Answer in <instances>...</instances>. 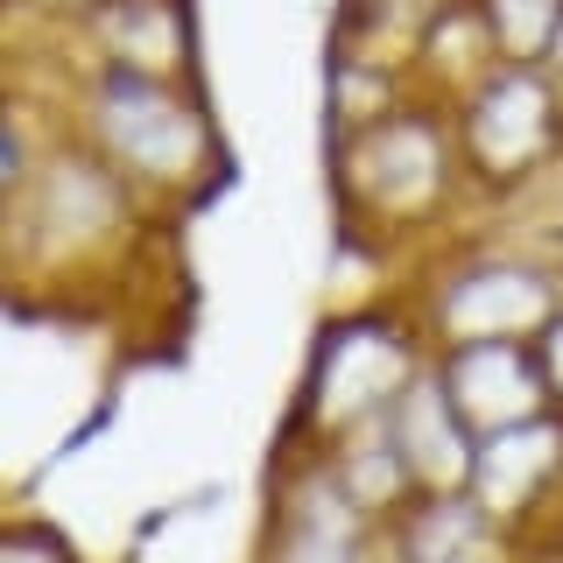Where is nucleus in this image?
Returning <instances> with one entry per match:
<instances>
[{
	"label": "nucleus",
	"instance_id": "9",
	"mask_svg": "<svg viewBox=\"0 0 563 563\" xmlns=\"http://www.w3.org/2000/svg\"><path fill=\"white\" fill-rule=\"evenodd\" d=\"M465 493L486 507V521L500 528V536L521 542V556L536 550V542H550L563 528V409L479 437Z\"/></svg>",
	"mask_w": 563,
	"mask_h": 563
},
{
	"label": "nucleus",
	"instance_id": "6",
	"mask_svg": "<svg viewBox=\"0 0 563 563\" xmlns=\"http://www.w3.org/2000/svg\"><path fill=\"white\" fill-rule=\"evenodd\" d=\"M451 134L472 211H507L563 176V92L542 64H493L472 92L451 99Z\"/></svg>",
	"mask_w": 563,
	"mask_h": 563
},
{
	"label": "nucleus",
	"instance_id": "21",
	"mask_svg": "<svg viewBox=\"0 0 563 563\" xmlns=\"http://www.w3.org/2000/svg\"><path fill=\"white\" fill-rule=\"evenodd\" d=\"M542 70H550V85H556V92H563V35H556V43H550V57H542Z\"/></svg>",
	"mask_w": 563,
	"mask_h": 563
},
{
	"label": "nucleus",
	"instance_id": "17",
	"mask_svg": "<svg viewBox=\"0 0 563 563\" xmlns=\"http://www.w3.org/2000/svg\"><path fill=\"white\" fill-rule=\"evenodd\" d=\"M0 563H85V556H78V542H70L57 521L14 507L8 528H0Z\"/></svg>",
	"mask_w": 563,
	"mask_h": 563
},
{
	"label": "nucleus",
	"instance_id": "10",
	"mask_svg": "<svg viewBox=\"0 0 563 563\" xmlns=\"http://www.w3.org/2000/svg\"><path fill=\"white\" fill-rule=\"evenodd\" d=\"M430 366H437V380H444V395L457 401V416H465L479 437L515 430V422H536V416L556 409L536 339L451 345V352H430Z\"/></svg>",
	"mask_w": 563,
	"mask_h": 563
},
{
	"label": "nucleus",
	"instance_id": "13",
	"mask_svg": "<svg viewBox=\"0 0 563 563\" xmlns=\"http://www.w3.org/2000/svg\"><path fill=\"white\" fill-rule=\"evenodd\" d=\"M493 542L515 536H500L472 493H422L401 521H387V563H465Z\"/></svg>",
	"mask_w": 563,
	"mask_h": 563
},
{
	"label": "nucleus",
	"instance_id": "16",
	"mask_svg": "<svg viewBox=\"0 0 563 563\" xmlns=\"http://www.w3.org/2000/svg\"><path fill=\"white\" fill-rule=\"evenodd\" d=\"M500 64H542L563 35V0H479Z\"/></svg>",
	"mask_w": 563,
	"mask_h": 563
},
{
	"label": "nucleus",
	"instance_id": "19",
	"mask_svg": "<svg viewBox=\"0 0 563 563\" xmlns=\"http://www.w3.org/2000/svg\"><path fill=\"white\" fill-rule=\"evenodd\" d=\"M536 352H542V374H550V395H556V409H563V317L536 339Z\"/></svg>",
	"mask_w": 563,
	"mask_h": 563
},
{
	"label": "nucleus",
	"instance_id": "8",
	"mask_svg": "<svg viewBox=\"0 0 563 563\" xmlns=\"http://www.w3.org/2000/svg\"><path fill=\"white\" fill-rule=\"evenodd\" d=\"M57 70H128V78H184L205 85V35L198 0H113L70 29H14Z\"/></svg>",
	"mask_w": 563,
	"mask_h": 563
},
{
	"label": "nucleus",
	"instance_id": "4",
	"mask_svg": "<svg viewBox=\"0 0 563 563\" xmlns=\"http://www.w3.org/2000/svg\"><path fill=\"white\" fill-rule=\"evenodd\" d=\"M401 303L416 310L430 352L542 339L563 317V261L515 211H472L444 246H430L401 275Z\"/></svg>",
	"mask_w": 563,
	"mask_h": 563
},
{
	"label": "nucleus",
	"instance_id": "20",
	"mask_svg": "<svg viewBox=\"0 0 563 563\" xmlns=\"http://www.w3.org/2000/svg\"><path fill=\"white\" fill-rule=\"evenodd\" d=\"M536 211H542V233H550L556 261H563V176H556L550 190H536Z\"/></svg>",
	"mask_w": 563,
	"mask_h": 563
},
{
	"label": "nucleus",
	"instance_id": "18",
	"mask_svg": "<svg viewBox=\"0 0 563 563\" xmlns=\"http://www.w3.org/2000/svg\"><path fill=\"white\" fill-rule=\"evenodd\" d=\"M99 8H113V0H8L14 29H43V35L85 22V14H99Z\"/></svg>",
	"mask_w": 563,
	"mask_h": 563
},
{
	"label": "nucleus",
	"instance_id": "2",
	"mask_svg": "<svg viewBox=\"0 0 563 563\" xmlns=\"http://www.w3.org/2000/svg\"><path fill=\"white\" fill-rule=\"evenodd\" d=\"M324 169H331L339 246L395 275H409L430 246H444L472 219V184L451 134V106L422 92L395 99L387 113L360 120L345 134H324Z\"/></svg>",
	"mask_w": 563,
	"mask_h": 563
},
{
	"label": "nucleus",
	"instance_id": "12",
	"mask_svg": "<svg viewBox=\"0 0 563 563\" xmlns=\"http://www.w3.org/2000/svg\"><path fill=\"white\" fill-rule=\"evenodd\" d=\"M457 0H339L331 14V57L345 64H374L416 85V49Z\"/></svg>",
	"mask_w": 563,
	"mask_h": 563
},
{
	"label": "nucleus",
	"instance_id": "11",
	"mask_svg": "<svg viewBox=\"0 0 563 563\" xmlns=\"http://www.w3.org/2000/svg\"><path fill=\"white\" fill-rule=\"evenodd\" d=\"M387 430H395V444H401V457H409L422 493H465L472 486L479 430L457 416V401L444 395L437 366H422V374L401 387V401L387 409Z\"/></svg>",
	"mask_w": 563,
	"mask_h": 563
},
{
	"label": "nucleus",
	"instance_id": "1",
	"mask_svg": "<svg viewBox=\"0 0 563 563\" xmlns=\"http://www.w3.org/2000/svg\"><path fill=\"white\" fill-rule=\"evenodd\" d=\"M163 211L134 198L120 169H106L85 141H57L29 190L0 198V246H8L14 310H99L120 296L141 254L163 246Z\"/></svg>",
	"mask_w": 563,
	"mask_h": 563
},
{
	"label": "nucleus",
	"instance_id": "14",
	"mask_svg": "<svg viewBox=\"0 0 563 563\" xmlns=\"http://www.w3.org/2000/svg\"><path fill=\"white\" fill-rule=\"evenodd\" d=\"M317 451L331 457V472H339L345 493H352V500H360L374 521H401V515L422 500V486H416L409 457H401V444H395V430H387V416L360 422V430L331 437V444H317Z\"/></svg>",
	"mask_w": 563,
	"mask_h": 563
},
{
	"label": "nucleus",
	"instance_id": "22",
	"mask_svg": "<svg viewBox=\"0 0 563 563\" xmlns=\"http://www.w3.org/2000/svg\"><path fill=\"white\" fill-rule=\"evenodd\" d=\"M528 556H542V563H563V528H556L550 542H536V550H528Z\"/></svg>",
	"mask_w": 563,
	"mask_h": 563
},
{
	"label": "nucleus",
	"instance_id": "3",
	"mask_svg": "<svg viewBox=\"0 0 563 563\" xmlns=\"http://www.w3.org/2000/svg\"><path fill=\"white\" fill-rule=\"evenodd\" d=\"M14 78H43L64 99L70 141L134 184V198L163 219H190L225 190L233 148L205 85L128 78V70H57L35 43H14Z\"/></svg>",
	"mask_w": 563,
	"mask_h": 563
},
{
	"label": "nucleus",
	"instance_id": "15",
	"mask_svg": "<svg viewBox=\"0 0 563 563\" xmlns=\"http://www.w3.org/2000/svg\"><path fill=\"white\" fill-rule=\"evenodd\" d=\"M493 64H500V49H493V35H486L479 0H457L444 22L422 35V49H416V92L437 99V106H451L457 92H472Z\"/></svg>",
	"mask_w": 563,
	"mask_h": 563
},
{
	"label": "nucleus",
	"instance_id": "7",
	"mask_svg": "<svg viewBox=\"0 0 563 563\" xmlns=\"http://www.w3.org/2000/svg\"><path fill=\"white\" fill-rule=\"evenodd\" d=\"M254 563H387V521L352 500L317 444H275Z\"/></svg>",
	"mask_w": 563,
	"mask_h": 563
},
{
	"label": "nucleus",
	"instance_id": "5",
	"mask_svg": "<svg viewBox=\"0 0 563 563\" xmlns=\"http://www.w3.org/2000/svg\"><path fill=\"white\" fill-rule=\"evenodd\" d=\"M422 366H430V339H422L416 310L401 296L339 303L310 339L303 380H296L289 422H282V444H331V437L387 416Z\"/></svg>",
	"mask_w": 563,
	"mask_h": 563
}]
</instances>
